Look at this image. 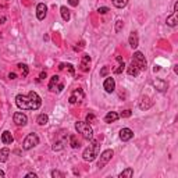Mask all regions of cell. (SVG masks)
<instances>
[{"label":"cell","instance_id":"6da1fadb","mask_svg":"<svg viewBox=\"0 0 178 178\" xmlns=\"http://www.w3.org/2000/svg\"><path fill=\"white\" fill-rule=\"evenodd\" d=\"M15 103L22 110H38L42 105V99L36 92L31 91L28 95H17Z\"/></svg>","mask_w":178,"mask_h":178},{"label":"cell","instance_id":"7a4b0ae2","mask_svg":"<svg viewBox=\"0 0 178 178\" xmlns=\"http://www.w3.org/2000/svg\"><path fill=\"white\" fill-rule=\"evenodd\" d=\"M99 150H100V145H99L98 141H92V143L88 146L86 149L82 153V159L85 161H93L96 159V156L99 155Z\"/></svg>","mask_w":178,"mask_h":178},{"label":"cell","instance_id":"3957f363","mask_svg":"<svg viewBox=\"0 0 178 178\" xmlns=\"http://www.w3.org/2000/svg\"><path fill=\"white\" fill-rule=\"evenodd\" d=\"M75 130L78 131V134L82 135V138L86 141H91L93 138V130L86 121H77L75 123Z\"/></svg>","mask_w":178,"mask_h":178},{"label":"cell","instance_id":"277c9868","mask_svg":"<svg viewBox=\"0 0 178 178\" xmlns=\"http://www.w3.org/2000/svg\"><path fill=\"white\" fill-rule=\"evenodd\" d=\"M38 143H39V136L36 134H28L25 136V139H24V142H22V148L25 150H29L35 148Z\"/></svg>","mask_w":178,"mask_h":178},{"label":"cell","instance_id":"5b68a950","mask_svg":"<svg viewBox=\"0 0 178 178\" xmlns=\"http://www.w3.org/2000/svg\"><path fill=\"white\" fill-rule=\"evenodd\" d=\"M49 89L52 92H61L64 89V84L61 82L60 77L58 75H53L50 78V82H49Z\"/></svg>","mask_w":178,"mask_h":178},{"label":"cell","instance_id":"8992f818","mask_svg":"<svg viewBox=\"0 0 178 178\" xmlns=\"http://www.w3.org/2000/svg\"><path fill=\"white\" fill-rule=\"evenodd\" d=\"M131 63H132V64H135V66L138 67L139 70H146V58H145V56L142 55L141 52H135Z\"/></svg>","mask_w":178,"mask_h":178},{"label":"cell","instance_id":"52a82bcc","mask_svg":"<svg viewBox=\"0 0 178 178\" xmlns=\"http://www.w3.org/2000/svg\"><path fill=\"white\" fill-rule=\"evenodd\" d=\"M113 155H114V152H113L111 149L105 150V152L100 155V160H99V163H98V167H99V168H103V167H105L106 164H107L110 160H111Z\"/></svg>","mask_w":178,"mask_h":178},{"label":"cell","instance_id":"ba28073f","mask_svg":"<svg viewBox=\"0 0 178 178\" xmlns=\"http://www.w3.org/2000/svg\"><path fill=\"white\" fill-rule=\"evenodd\" d=\"M84 92L81 91V89H75V91H73V93H71V96H70V100L68 102L71 103V105H75V103H80L84 100Z\"/></svg>","mask_w":178,"mask_h":178},{"label":"cell","instance_id":"9c48e42d","mask_svg":"<svg viewBox=\"0 0 178 178\" xmlns=\"http://www.w3.org/2000/svg\"><path fill=\"white\" fill-rule=\"evenodd\" d=\"M152 105H153V102L149 96H142L138 102V107L141 110H149L152 107Z\"/></svg>","mask_w":178,"mask_h":178},{"label":"cell","instance_id":"30bf717a","mask_svg":"<svg viewBox=\"0 0 178 178\" xmlns=\"http://www.w3.org/2000/svg\"><path fill=\"white\" fill-rule=\"evenodd\" d=\"M14 123L18 125V127H24V125H27V123H28V117L24 114V113H20V111H17L14 114Z\"/></svg>","mask_w":178,"mask_h":178},{"label":"cell","instance_id":"8fae6325","mask_svg":"<svg viewBox=\"0 0 178 178\" xmlns=\"http://www.w3.org/2000/svg\"><path fill=\"white\" fill-rule=\"evenodd\" d=\"M134 138V131L132 130H130V128H123L120 131V139L124 142L130 141V139Z\"/></svg>","mask_w":178,"mask_h":178},{"label":"cell","instance_id":"7c38bea8","mask_svg":"<svg viewBox=\"0 0 178 178\" xmlns=\"http://www.w3.org/2000/svg\"><path fill=\"white\" fill-rule=\"evenodd\" d=\"M46 13H47V7L45 3H39L36 6V17L38 20H45V17H46Z\"/></svg>","mask_w":178,"mask_h":178},{"label":"cell","instance_id":"4fadbf2b","mask_svg":"<svg viewBox=\"0 0 178 178\" xmlns=\"http://www.w3.org/2000/svg\"><path fill=\"white\" fill-rule=\"evenodd\" d=\"M89 64H91V57H89L88 55L82 56V60H81V64H80L81 71L88 73V71H89Z\"/></svg>","mask_w":178,"mask_h":178},{"label":"cell","instance_id":"5bb4252c","mask_svg":"<svg viewBox=\"0 0 178 178\" xmlns=\"http://www.w3.org/2000/svg\"><path fill=\"white\" fill-rule=\"evenodd\" d=\"M153 85H155V88H156L159 92H166L167 91V88H168L167 82L163 81V80H155L153 81Z\"/></svg>","mask_w":178,"mask_h":178},{"label":"cell","instance_id":"9a60e30c","mask_svg":"<svg viewBox=\"0 0 178 178\" xmlns=\"http://www.w3.org/2000/svg\"><path fill=\"white\" fill-rule=\"evenodd\" d=\"M103 88H105V91L107 92V93H111V92L114 91V88H116L114 80H113V78H106L105 84H103Z\"/></svg>","mask_w":178,"mask_h":178},{"label":"cell","instance_id":"2e32d148","mask_svg":"<svg viewBox=\"0 0 178 178\" xmlns=\"http://www.w3.org/2000/svg\"><path fill=\"white\" fill-rule=\"evenodd\" d=\"M2 141H3V143H6V145H10V143L14 142V138H13V135H11L10 131H4L3 134H2Z\"/></svg>","mask_w":178,"mask_h":178},{"label":"cell","instance_id":"e0dca14e","mask_svg":"<svg viewBox=\"0 0 178 178\" xmlns=\"http://www.w3.org/2000/svg\"><path fill=\"white\" fill-rule=\"evenodd\" d=\"M118 118H120V116H118L116 111H110V113H107V114H106L105 121L110 124V123H114V121H117Z\"/></svg>","mask_w":178,"mask_h":178},{"label":"cell","instance_id":"ac0fdd59","mask_svg":"<svg viewBox=\"0 0 178 178\" xmlns=\"http://www.w3.org/2000/svg\"><path fill=\"white\" fill-rule=\"evenodd\" d=\"M138 45H139L138 33H136V32H131V35H130V46H131L132 49H135V47H138Z\"/></svg>","mask_w":178,"mask_h":178},{"label":"cell","instance_id":"d6986e66","mask_svg":"<svg viewBox=\"0 0 178 178\" xmlns=\"http://www.w3.org/2000/svg\"><path fill=\"white\" fill-rule=\"evenodd\" d=\"M116 60L118 61V67L113 70V73H114V74H121V73L124 71V68H125V64H124V61H123V58H121V56H117Z\"/></svg>","mask_w":178,"mask_h":178},{"label":"cell","instance_id":"ffe728a7","mask_svg":"<svg viewBox=\"0 0 178 178\" xmlns=\"http://www.w3.org/2000/svg\"><path fill=\"white\" fill-rule=\"evenodd\" d=\"M139 71H141V70L135 66V64H132V63L127 67V73H128V75H131V77H136L139 74Z\"/></svg>","mask_w":178,"mask_h":178},{"label":"cell","instance_id":"44dd1931","mask_svg":"<svg viewBox=\"0 0 178 178\" xmlns=\"http://www.w3.org/2000/svg\"><path fill=\"white\" fill-rule=\"evenodd\" d=\"M60 13H61V17H63V20L66 22H68L70 21V18H71V14H70V10L66 7V6H61L60 7Z\"/></svg>","mask_w":178,"mask_h":178},{"label":"cell","instance_id":"7402d4cb","mask_svg":"<svg viewBox=\"0 0 178 178\" xmlns=\"http://www.w3.org/2000/svg\"><path fill=\"white\" fill-rule=\"evenodd\" d=\"M178 22V18H177V11H174L170 17H167V25L168 27H175Z\"/></svg>","mask_w":178,"mask_h":178},{"label":"cell","instance_id":"603a6c76","mask_svg":"<svg viewBox=\"0 0 178 178\" xmlns=\"http://www.w3.org/2000/svg\"><path fill=\"white\" fill-rule=\"evenodd\" d=\"M8 156H10V150L7 149V148H4V149L0 150V161H7Z\"/></svg>","mask_w":178,"mask_h":178},{"label":"cell","instance_id":"cb8c5ba5","mask_svg":"<svg viewBox=\"0 0 178 178\" xmlns=\"http://www.w3.org/2000/svg\"><path fill=\"white\" fill-rule=\"evenodd\" d=\"M132 175H134V170H132V168H125L123 173L118 174V177L120 178H130V177H132Z\"/></svg>","mask_w":178,"mask_h":178},{"label":"cell","instance_id":"d4e9b609","mask_svg":"<svg viewBox=\"0 0 178 178\" xmlns=\"http://www.w3.org/2000/svg\"><path fill=\"white\" fill-rule=\"evenodd\" d=\"M70 145H71V148H74V149H77V148H80V141L77 139L75 135H70Z\"/></svg>","mask_w":178,"mask_h":178},{"label":"cell","instance_id":"484cf974","mask_svg":"<svg viewBox=\"0 0 178 178\" xmlns=\"http://www.w3.org/2000/svg\"><path fill=\"white\" fill-rule=\"evenodd\" d=\"M36 121H38V124H39V125H46L47 121H49V117H47L46 114H39Z\"/></svg>","mask_w":178,"mask_h":178},{"label":"cell","instance_id":"4316f807","mask_svg":"<svg viewBox=\"0 0 178 178\" xmlns=\"http://www.w3.org/2000/svg\"><path fill=\"white\" fill-rule=\"evenodd\" d=\"M113 4H114L117 8H123L128 4V0H113Z\"/></svg>","mask_w":178,"mask_h":178},{"label":"cell","instance_id":"83f0119b","mask_svg":"<svg viewBox=\"0 0 178 178\" xmlns=\"http://www.w3.org/2000/svg\"><path fill=\"white\" fill-rule=\"evenodd\" d=\"M52 177H55V178H64V177H66V174L61 173V171H58V170H53V171H52Z\"/></svg>","mask_w":178,"mask_h":178},{"label":"cell","instance_id":"f1b7e54d","mask_svg":"<svg viewBox=\"0 0 178 178\" xmlns=\"http://www.w3.org/2000/svg\"><path fill=\"white\" fill-rule=\"evenodd\" d=\"M63 143H64V142L63 141H57V142H55V145H53V150H61L63 149Z\"/></svg>","mask_w":178,"mask_h":178},{"label":"cell","instance_id":"f546056e","mask_svg":"<svg viewBox=\"0 0 178 178\" xmlns=\"http://www.w3.org/2000/svg\"><path fill=\"white\" fill-rule=\"evenodd\" d=\"M20 68H21V73H22V77H27L28 75V73H29V70H28V67L25 66V64H20Z\"/></svg>","mask_w":178,"mask_h":178},{"label":"cell","instance_id":"4dcf8cb0","mask_svg":"<svg viewBox=\"0 0 178 178\" xmlns=\"http://www.w3.org/2000/svg\"><path fill=\"white\" fill-rule=\"evenodd\" d=\"M132 111L131 110H124V111H121V114H118L120 117H123V118H128V117H131Z\"/></svg>","mask_w":178,"mask_h":178},{"label":"cell","instance_id":"1f68e13d","mask_svg":"<svg viewBox=\"0 0 178 178\" xmlns=\"http://www.w3.org/2000/svg\"><path fill=\"white\" fill-rule=\"evenodd\" d=\"M123 27H124V22L121 21V20H118V21L116 22V32H120L121 29H123Z\"/></svg>","mask_w":178,"mask_h":178},{"label":"cell","instance_id":"d6a6232c","mask_svg":"<svg viewBox=\"0 0 178 178\" xmlns=\"http://www.w3.org/2000/svg\"><path fill=\"white\" fill-rule=\"evenodd\" d=\"M109 71H110L109 67H103L102 71H100V77H106L107 74H109Z\"/></svg>","mask_w":178,"mask_h":178},{"label":"cell","instance_id":"836d02e7","mask_svg":"<svg viewBox=\"0 0 178 178\" xmlns=\"http://www.w3.org/2000/svg\"><path fill=\"white\" fill-rule=\"evenodd\" d=\"M107 11H109V7H99V8H98V13H99V14H106Z\"/></svg>","mask_w":178,"mask_h":178},{"label":"cell","instance_id":"e575fe53","mask_svg":"<svg viewBox=\"0 0 178 178\" xmlns=\"http://www.w3.org/2000/svg\"><path fill=\"white\" fill-rule=\"evenodd\" d=\"M67 70H68V73L71 77H74V74H75V71H74V67L71 66V64H67Z\"/></svg>","mask_w":178,"mask_h":178},{"label":"cell","instance_id":"d590c367","mask_svg":"<svg viewBox=\"0 0 178 178\" xmlns=\"http://www.w3.org/2000/svg\"><path fill=\"white\" fill-rule=\"evenodd\" d=\"M95 120V114H92V113H89L86 116V123H92V121Z\"/></svg>","mask_w":178,"mask_h":178},{"label":"cell","instance_id":"8d00e7d4","mask_svg":"<svg viewBox=\"0 0 178 178\" xmlns=\"http://www.w3.org/2000/svg\"><path fill=\"white\" fill-rule=\"evenodd\" d=\"M78 2L80 0H68V3L73 6V7H75V6H78Z\"/></svg>","mask_w":178,"mask_h":178},{"label":"cell","instance_id":"74e56055","mask_svg":"<svg viewBox=\"0 0 178 178\" xmlns=\"http://www.w3.org/2000/svg\"><path fill=\"white\" fill-rule=\"evenodd\" d=\"M27 177H28V178H36L38 175L35 174V173H28V174H27Z\"/></svg>","mask_w":178,"mask_h":178},{"label":"cell","instance_id":"f35d334b","mask_svg":"<svg viewBox=\"0 0 178 178\" xmlns=\"http://www.w3.org/2000/svg\"><path fill=\"white\" fill-rule=\"evenodd\" d=\"M15 77H17V75H15V73H10V74H8V78H10V80H15Z\"/></svg>","mask_w":178,"mask_h":178},{"label":"cell","instance_id":"ab89813d","mask_svg":"<svg viewBox=\"0 0 178 178\" xmlns=\"http://www.w3.org/2000/svg\"><path fill=\"white\" fill-rule=\"evenodd\" d=\"M39 77H40V78H42V80H45V78H46V73H45V71H42Z\"/></svg>","mask_w":178,"mask_h":178},{"label":"cell","instance_id":"60d3db41","mask_svg":"<svg viewBox=\"0 0 178 178\" xmlns=\"http://www.w3.org/2000/svg\"><path fill=\"white\" fill-rule=\"evenodd\" d=\"M4 175H6V174H4V171H2V170H0V178H3Z\"/></svg>","mask_w":178,"mask_h":178},{"label":"cell","instance_id":"b9f144b4","mask_svg":"<svg viewBox=\"0 0 178 178\" xmlns=\"http://www.w3.org/2000/svg\"><path fill=\"white\" fill-rule=\"evenodd\" d=\"M159 66H155V68H153V71H155V73H156V71H159Z\"/></svg>","mask_w":178,"mask_h":178},{"label":"cell","instance_id":"7bdbcfd3","mask_svg":"<svg viewBox=\"0 0 178 178\" xmlns=\"http://www.w3.org/2000/svg\"><path fill=\"white\" fill-rule=\"evenodd\" d=\"M174 11H178V3L174 4Z\"/></svg>","mask_w":178,"mask_h":178},{"label":"cell","instance_id":"ee69618b","mask_svg":"<svg viewBox=\"0 0 178 178\" xmlns=\"http://www.w3.org/2000/svg\"><path fill=\"white\" fill-rule=\"evenodd\" d=\"M4 21H6V18H4V17H2V18H0V24H3Z\"/></svg>","mask_w":178,"mask_h":178}]
</instances>
